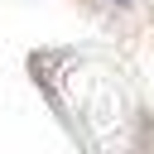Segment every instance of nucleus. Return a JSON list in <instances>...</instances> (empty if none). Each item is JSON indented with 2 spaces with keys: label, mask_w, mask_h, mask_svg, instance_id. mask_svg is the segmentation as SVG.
<instances>
[{
  "label": "nucleus",
  "mask_w": 154,
  "mask_h": 154,
  "mask_svg": "<svg viewBox=\"0 0 154 154\" xmlns=\"http://www.w3.org/2000/svg\"><path fill=\"white\" fill-rule=\"evenodd\" d=\"M120 5H125V0H120Z\"/></svg>",
  "instance_id": "obj_1"
}]
</instances>
